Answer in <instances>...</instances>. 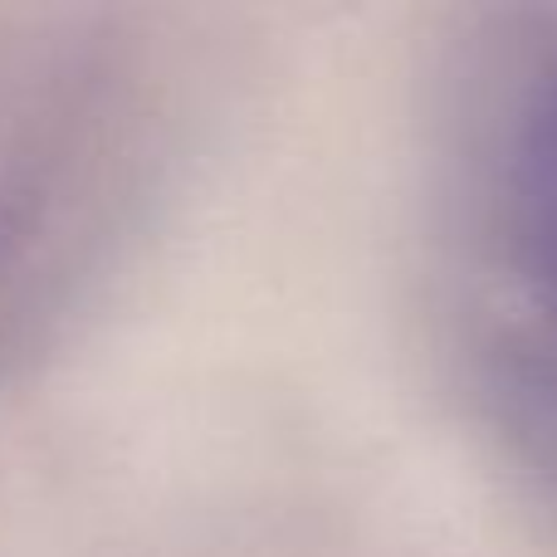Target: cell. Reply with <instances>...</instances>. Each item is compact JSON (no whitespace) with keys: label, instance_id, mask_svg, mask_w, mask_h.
Returning a JSON list of instances; mask_svg holds the SVG:
<instances>
[{"label":"cell","instance_id":"6da1fadb","mask_svg":"<svg viewBox=\"0 0 557 557\" xmlns=\"http://www.w3.org/2000/svg\"><path fill=\"white\" fill-rule=\"evenodd\" d=\"M176 64L113 10L0 29V386L69 333L152 206L176 143Z\"/></svg>","mask_w":557,"mask_h":557},{"label":"cell","instance_id":"7a4b0ae2","mask_svg":"<svg viewBox=\"0 0 557 557\" xmlns=\"http://www.w3.org/2000/svg\"><path fill=\"white\" fill-rule=\"evenodd\" d=\"M480 196L484 386L504 435L557 484V39L504 103Z\"/></svg>","mask_w":557,"mask_h":557}]
</instances>
